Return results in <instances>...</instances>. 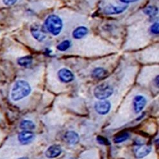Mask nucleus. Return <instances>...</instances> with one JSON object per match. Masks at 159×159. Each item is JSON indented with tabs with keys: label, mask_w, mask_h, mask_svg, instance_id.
<instances>
[{
	"label": "nucleus",
	"mask_w": 159,
	"mask_h": 159,
	"mask_svg": "<svg viewBox=\"0 0 159 159\" xmlns=\"http://www.w3.org/2000/svg\"><path fill=\"white\" fill-rule=\"evenodd\" d=\"M128 6H114V5H108L106 7L104 10V12L107 15H116L121 14L127 8Z\"/></svg>",
	"instance_id": "nucleus-7"
},
{
	"label": "nucleus",
	"mask_w": 159,
	"mask_h": 159,
	"mask_svg": "<svg viewBox=\"0 0 159 159\" xmlns=\"http://www.w3.org/2000/svg\"><path fill=\"white\" fill-rule=\"evenodd\" d=\"M33 62V57L31 56H27L20 57L18 59V64L23 67H29Z\"/></svg>",
	"instance_id": "nucleus-15"
},
{
	"label": "nucleus",
	"mask_w": 159,
	"mask_h": 159,
	"mask_svg": "<svg viewBox=\"0 0 159 159\" xmlns=\"http://www.w3.org/2000/svg\"><path fill=\"white\" fill-rule=\"evenodd\" d=\"M70 159H75V158H70Z\"/></svg>",
	"instance_id": "nucleus-25"
},
{
	"label": "nucleus",
	"mask_w": 159,
	"mask_h": 159,
	"mask_svg": "<svg viewBox=\"0 0 159 159\" xmlns=\"http://www.w3.org/2000/svg\"><path fill=\"white\" fill-rule=\"evenodd\" d=\"M34 139V134L30 130H24L19 134L18 139L22 144H28Z\"/></svg>",
	"instance_id": "nucleus-8"
},
{
	"label": "nucleus",
	"mask_w": 159,
	"mask_h": 159,
	"mask_svg": "<svg viewBox=\"0 0 159 159\" xmlns=\"http://www.w3.org/2000/svg\"><path fill=\"white\" fill-rule=\"evenodd\" d=\"M108 76V72L102 68H97L92 73V76L95 79L102 80Z\"/></svg>",
	"instance_id": "nucleus-13"
},
{
	"label": "nucleus",
	"mask_w": 159,
	"mask_h": 159,
	"mask_svg": "<svg viewBox=\"0 0 159 159\" xmlns=\"http://www.w3.org/2000/svg\"><path fill=\"white\" fill-rule=\"evenodd\" d=\"M89 30L87 28L84 27V26H80V27H78L73 32V36L75 39H81L86 36Z\"/></svg>",
	"instance_id": "nucleus-14"
},
{
	"label": "nucleus",
	"mask_w": 159,
	"mask_h": 159,
	"mask_svg": "<svg viewBox=\"0 0 159 159\" xmlns=\"http://www.w3.org/2000/svg\"><path fill=\"white\" fill-rule=\"evenodd\" d=\"M138 1V0H120V2L124 3H134L135 2Z\"/></svg>",
	"instance_id": "nucleus-23"
},
{
	"label": "nucleus",
	"mask_w": 159,
	"mask_h": 159,
	"mask_svg": "<svg viewBox=\"0 0 159 159\" xmlns=\"http://www.w3.org/2000/svg\"><path fill=\"white\" fill-rule=\"evenodd\" d=\"M17 0H3V3L5 5H7V6H10V5H14Z\"/></svg>",
	"instance_id": "nucleus-22"
},
{
	"label": "nucleus",
	"mask_w": 159,
	"mask_h": 159,
	"mask_svg": "<svg viewBox=\"0 0 159 159\" xmlns=\"http://www.w3.org/2000/svg\"><path fill=\"white\" fill-rule=\"evenodd\" d=\"M97 139V141L101 144H102V145H110V142L108 141V139H107L106 138L103 137V136H98L96 138Z\"/></svg>",
	"instance_id": "nucleus-20"
},
{
	"label": "nucleus",
	"mask_w": 159,
	"mask_h": 159,
	"mask_svg": "<svg viewBox=\"0 0 159 159\" xmlns=\"http://www.w3.org/2000/svg\"><path fill=\"white\" fill-rule=\"evenodd\" d=\"M113 93V87L107 84H102L97 86L94 90V96L99 100H105L110 98Z\"/></svg>",
	"instance_id": "nucleus-3"
},
{
	"label": "nucleus",
	"mask_w": 159,
	"mask_h": 159,
	"mask_svg": "<svg viewBox=\"0 0 159 159\" xmlns=\"http://www.w3.org/2000/svg\"><path fill=\"white\" fill-rule=\"evenodd\" d=\"M71 46V42L69 40H64L59 44L57 47V48L62 52L67 50Z\"/></svg>",
	"instance_id": "nucleus-19"
},
{
	"label": "nucleus",
	"mask_w": 159,
	"mask_h": 159,
	"mask_svg": "<svg viewBox=\"0 0 159 159\" xmlns=\"http://www.w3.org/2000/svg\"><path fill=\"white\" fill-rule=\"evenodd\" d=\"M111 103L108 101L101 100L98 101L94 104V108L96 111L99 115H104L109 113L111 109Z\"/></svg>",
	"instance_id": "nucleus-4"
},
{
	"label": "nucleus",
	"mask_w": 159,
	"mask_h": 159,
	"mask_svg": "<svg viewBox=\"0 0 159 159\" xmlns=\"http://www.w3.org/2000/svg\"><path fill=\"white\" fill-rule=\"evenodd\" d=\"M145 14H147L149 16H155L158 13V8L153 6H149L147 8H146L143 10Z\"/></svg>",
	"instance_id": "nucleus-18"
},
{
	"label": "nucleus",
	"mask_w": 159,
	"mask_h": 159,
	"mask_svg": "<svg viewBox=\"0 0 159 159\" xmlns=\"http://www.w3.org/2000/svg\"><path fill=\"white\" fill-rule=\"evenodd\" d=\"M58 76L63 83H69L74 80L73 73L67 68H62L58 71Z\"/></svg>",
	"instance_id": "nucleus-5"
},
{
	"label": "nucleus",
	"mask_w": 159,
	"mask_h": 159,
	"mask_svg": "<svg viewBox=\"0 0 159 159\" xmlns=\"http://www.w3.org/2000/svg\"><path fill=\"white\" fill-rule=\"evenodd\" d=\"M152 151V147L151 146H144V147L138 148L136 149L135 152L136 157L139 158H143L147 156Z\"/></svg>",
	"instance_id": "nucleus-12"
},
{
	"label": "nucleus",
	"mask_w": 159,
	"mask_h": 159,
	"mask_svg": "<svg viewBox=\"0 0 159 159\" xmlns=\"http://www.w3.org/2000/svg\"><path fill=\"white\" fill-rule=\"evenodd\" d=\"M31 92L30 85L24 80H18L13 86L11 92V99L14 101H18L27 97Z\"/></svg>",
	"instance_id": "nucleus-1"
},
{
	"label": "nucleus",
	"mask_w": 159,
	"mask_h": 159,
	"mask_svg": "<svg viewBox=\"0 0 159 159\" xmlns=\"http://www.w3.org/2000/svg\"><path fill=\"white\" fill-rule=\"evenodd\" d=\"M20 127L21 129L24 130H31L34 129L35 125L32 121L25 120L20 123Z\"/></svg>",
	"instance_id": "nucleus-16"
},
{
	"label": "nucleus",
	"mask_w": 159,
	"mask_h": 159,
	"mask_svg": "<svg viewBox=\"0 0 159 159\" xmlns=\"http://www.w3.org/2000/svg\"><path fill=\"white\" fill-rule=\"evenodd\" d=\"M19 159H28V158H26V157H22V158H19Z\"/></svg>",
	"instance_id": "nucleus-24"
},
{
	"label": "nucleus",
	"mask_w": 159,
	"mask_h": 159,
	"mask_svg": "<svg viewBox=\"0 0 159 159\" xmlns=\"http://www.w3.org/2000/svg\"><path fill=\"white\" fill-rule=\"evenodd\" d=\"M146 104H147V99L143 96H136L133 99L134 110L136 113H139L143 111Z\"/></svg>",
	"instance_id": "nucleus-6"
},
{
	"label": "nucleus",
	"mask_w": 159,
	"mask_h": 159,
	"mask_svg": "<svg viewBox=\"0 0 159 159\" xmlns=\"http://www.w3.org/2000/svg\"><path fill=\"white\" fill-rule=\"evenodd\" d=\"M62 153V148L59 144L52 145L46 150L45 156L49 158H54L59 157Z\"/></svg>",
	"instance_id": "nucleus-9"
},
{
	"label": "nucleus",
	"mask_w": 159,
	"mask_h": 159,
	"mask_svg": "<svg viewBox=\"0 0 159 159\" xmlns=\"http://www.w3.org/2000/svg\"><path fill=\"white\" fill-rule=\"evenodd\" d=\"M159 27H158V22H155V24H153L152 27L150 28V30H151V32L153 33V34H158V31H159Z\"/></svg>",
	"instance_id": "nucleus-21"
},
{
	"label": "nucleus",
	"mask_w": 159,
	"mask_h": 159,
	"mask_svg": "<svg viewBox=\"0 0 159 159\" xmlns=\"http://www.w3.org/2000/svg\"><path fill=\"white\" fill-rule=\"evenodd\" d=\"M47 30L54 36H57L61 32L63 23L61 19L56 15L49 16L45 20Z\"/></svg>",
	"instance_id": "nucleus-2"
},
{
	"label": "nucleus",
	"mask_w": 159,
	"mask_h": 159,
	"mask_svg": "<svg viewBox=\"0 0 159 159\" xmlns=\"http://www.w3.org/2000/svg\"><path fill=\"white\" fill-rule=\"evenodd\" d=\"M64 139L69 144L75 145L78 143L80 141L79 135L73 130H70L66 132L64 134Z\"/></svg>",
	"instance_id": "nucleus-10"
},
{
	"label": "nucleus",
	"mask_w": 159,
	"mask_h": 159,
	"mask_svg": "<svg viewBox=\"0 0 159 159\" xmlns=\"http://www.w3.org/2000/svg\"><path fill=\"white\" fill-rule=\"evenodd\" d=\"M31 33L33 36L39 42H42L46 38V36L43 31L38 25H34L32 26L31 28Z\"/></svg>",
	"instance_id": "nucleus-11"
},
{
	"label": "nucleus",
	"mask_w": 159,
	"mask_h": 159,
	"mask_svg": "<svg viewBox=\"0 0 159 159\" xmlns=\"http://www.w3.org/2000/svg\"><path fill=\"white\" fill-rule=\"evenodd\" d=\"M130 137V134L128 132H123V133L116 136L114 138V142L115 143H121L127 141Z\"/></svg>",
	"instance_id": "nucleus-17"
}]
</instances>
